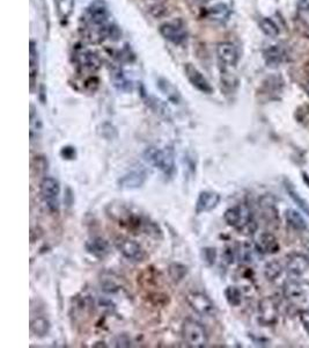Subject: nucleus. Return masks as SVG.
I'll use <instances>...</instances> for the list:
<instances>
[{
	"label": "nucleus",
	"mask_w": 309,
	"mask_h": 348,
	"mask_svg": "<svg viewBox=\"0 0 309 348\" xmlns=\"http://www.w3.org/2000/svg\"><path fill=\"white\" fill-rule=\"evenodd\" d=\"M117 32L111 25L109 13L102 4H93L81 17L80 33L91 43H100Z\"/></svg>",
	"instance_id": "f257e3e1"
},
{
	"label": "nucleus",
	"mask_w": 309,
	"mask_h": 348,
	"mask_svg": "<svg viewBox=\"0 0 309 348\" xmlns=\"http://www.w3.org/2000/svg\"><path fill=\"white\" fill-rule=\"evenodd\" d=\"M223 218L228 225L240 231L241 234L252 235L257 230V224L254 221L253 212L245 204H237L228 208L223 214Z\"/></svg>",
	"instance_id": "f03ea898"
},
{
	"label": "nucleus",
	"mask_w": 309,
	"mask_h": 348,
	"mask_svg": "<svg viewBox=\"0 0 309 348\" xmlns=\"http://www.w3.org/2000/svg\"><path fill=\"white\" fill-rule=\"evenodd\" d=\"M142 157L146 163L162 171L166 176L172 177L175 172V154H174L173 149H159L155 146H151L144 151Z\"/></svg>",
	"instance_id": "7ed1b4c3"
},
{
	"label": "nucleus",
	"mask_w": 309,
	"mask_h": 348,
	"mask_svg": "<svg viewBox=\"0 0 309 348\" xmlns=\"http://www.w3.org/2000/svg\"><path fill=\"white\" fill-rule=\"evenodd\" d=\"M183 340L191 348L205 347L209 342V336L204 325L195 319L187 318L182 324Z\"/></svg>",
	"instance_id": "20e7f679"
},
{
	"label": "nucleus",
	"mask_w": 309,
	"mask_h": 348,
	"mask_svg": "<svg viewBox=\"0 0 309 348\" xmlns=\"http://www.w3.org/2000/svg\"><path fill=\"white\" fill-rule=\"evenodd\" d=\"M188 304L195 312L203 317H213L217 314V306L208 295L200 292H192L187 295Z\"/></svg>",
	"instance_id": "39448f33"
},
{
	"label": "nucleus",
	"mask_w": 309,
	"mask_h": 348,
	"mask_svg": "<svg viewBox=\"0 0 309 348\" xmlns=\"http://www.w3.org/2000/svg\"><path fill=\"white\" fill-rule=\"evenodd\" d=\"M115 246L118 249V252L122 254L128 260L134 262H141L146 259V252L139 244L128 237L119 236L115 239Z\"/></svg>",
	"instance_id": "423d86ee"
},
{
	"label": "nucleus",
	"mask_w": 309,
	"mask_h": 348,
	"mask_svg": "<svg viewBox=\"0 0 309 348\" xmlns=\"http://www.w3.org/2000/svg\"><path fill=\"white\" fill-rule=\"evenodd\" d=\"M160 33L167 41L174 44L184 43L188 38L187 27L180 19L164 22L160 26Z\"/></svg>",
	"instance_id": "0eeeda50"
},
{
	"label": "nucleus",
	"mask_w": 309,
	"mask_h": 348,
	"mask_svg": "<svg viewBox=\"0 0 309 348\" xmlns=\"http://www.w3.org/2000/svg\"><path fill=\"white\" fill-rule=\"evenodd\" d=\"M74 62L81 72L94 73L101 68V60L96 53L85 48L75 49Z\"/></svg>",
	"instance_id": "6e6552de"
},
{
	"label": "nucleus",
	"mask_w": 309,
	"mask_h": 348,
	"mask_svg": "<svg viewBox=\"0 0 309 348\" xmlns=\"http://www.w3.org/2000/svg\"><path fill=\"white\" fill-rule=\"evenodd\" d=\"M279 318V307L272 297H264L258 303V322L264 326H272Z\"/></svg>",
	"instance_id": "1a4fd4ad"
},
{
	"label": "nucleus",
	"mask_w": 309,
	"mask_h": 348,
	"mask_svg": "<svg viewBox=\"0 0 309 348\" xmlns=\"http://www.w3.org/2000/svg\"><path fill=\"white\" fill-rule=\"evenodd\" d=\"M59 194V181L52 177L44 178L41 182V195L52 210H58V196Z\"/></svg>",
	"instance_id": "9d476101"
},
{
	"label": "nucleus",
	"mask_w": 309,
	"mask_h": 348,
	"mask_svg": "<svg viewBox=\"0 0 309 348\" xmlns=\"http://www.w3.org/2000/svg\"><path fill=\"white\" fill-rule=\"evenodd\" d=\"M284 295L290 302L295 304H301L308 301L309 297V285L299 281L291 280L284 285Z\"/></svg>",
	"instance_id": "9b49d317"
},
{
	"label": "nucleus",
	"mask_w": 309,
	"mask_h": 348,
	"mask_svg": "<svg viewBox=\"0 0 309 348\" xmlns=\"http://www.w3.org/2000/svg\"><path fill=\"white\" fill-rule=\"evenodd\" d=\"M220 200H221L220 195L216 193V191L210 190L200 191L198 199L196 201L195 207L196 214L197 215H200V214L212 211L213 209H216L218 207V204L220 203Z\"/></svg>",
	"instance_id": "f8f14e48"
},
{
	"label": "nucleus",
	"mask_w": 309,
	"mask_h": 348,
	"mask_svg": "<svg viewBox=\"0 0 309 348\" xmlns=\"http://www.w3.org/2000/svg\"><path fill=\"white\" fill-rule=\"evenodd\" d=\"M184 71H186L187 78L191 83L192 86L197 88L198 91H200L201 93H205V94H211V93L213 92V88L208 82V79L204 77L203 73H201L198 69L195 68V66L191 64H187Z\"/></svg>",
	"instance_id": "ddd939ff"
},
{
	"label": "nucleus",
	"mask_w": 309,
	"mask_h": 348,
	"mask_svg": "<svg viewBox=\"0 0 309 348\" xmlns=\"http://www.w3.org/2000/svg\"><path fill=\"white\" fill-rule=\"evenodd\" d=\"M309 267V258L303 256L301 253H294L291 254L289 257L287 264H286V268L290 275L294 276V278H299V276L303 275L308 270Z\"/></svg>",
	"instance_id": "4468645a"
},
{
	"label": "nucleus",
	"mask_w": 309,
	"mask_h": 348,
	"mask_svg": "<svg viewBox=\"0 0 309 348\" xmlns=\"http://www.w3.org/2000/svg\"><path fill=\"white\" fill-rule=\"evenodd\" d=\"M146 178L147 173L142 171V169H139V171H131L120 178L118 180V186L119 188L127 190L138 189L145 184Z\"/></svg>",
	"instance_id": "2eb2a0df"
},
{
	"label": "nucleus",
	"mask_w": 309,
	"mask_h": 348,
	"mask_svg": "<svg viewBox=\"0 0 309 348\" xmlns=\"http://www.w3.org/2000/svg\"><path fill=\"white\" fill-rule=\"evenodd\" d=\"M255 247L261 254H275L279 251L280 245L278 240L270 232H264L257 237Z\"/></svg>",
	"instance_id": "dca6fc26"
},
{
	"label": "nucleus",
	"mask_w": 309,
	"mask_h": 348,
	"mask_svg": "<svg viewBox=\"0 0 309 348\" xmlns=\"http://www.w3.org/2000/svg\"><path fill=\"white\" fill-rule=\"evenodd\" d=\"M217 55L220 63L225 66H234L239 60V53L235 46L231 42L219 43L217 47Z\"/></svg>",
	"instance_id": "f3484780"
},
{
	"label": "nucleus",
	"mask_w": 309,
	"mask_h": 348,
	"mask_svg": "<svg viewBox=\"0 0 309 348\" xmlns=\"http://www.w3.org/2000/svg\"><path fill=\"white\" fill-rule=\"evenodd\" d=\"M85 246H86V249L89 254H92L93 257L98 259L106 258L110 252L109 243L101 237L89 239Z\"/></svg>",
	"instance_id": "a211bd4d"
},
{
	"label": "nucleus",
	"mask_w": 309,
	"mask_h": 348,
	"mask_svg": "<svg viewBox=\"0 0 309 348\" xmlns=\"http://www.w3.org/2000/svg\"><path fill=\"white\" fill-rule=\"evenodd\" d=\"M50 323L46 318V317H36V318L31 319L30 330L35 336L38 338H43L48 336L49 331H50Z\"/></svg>",
	"instance_id": "6ab92c4d"
},
{
	"label": "nucleus",
	"mask_w": 309,
	"mask_h": 348,
	"mask_svg": "<svg viewBox=\"0 0 309 348\" xmlns=\"http://www.w3.org/2000/svg\"><path fill=\"white\" fill-rule=\"evenodd\" d=\"M286 220H287L289 224L295 230L301 231L307 227V223L304 221L301 214L294 210V209H289V210L286 211Z\"/></svg>",
	"instance_id": "aec40b11"
},
{
	"label": "nucleus",
	"mask_w": 309,
	"mask_h": 348,
	"mask_svg": "<svg viewBox=\"0 0 309 348\" xmlns=\"http://www.w3.org/2000/svg\"><path fill=\"white\" fill-rule=\"evenodd\" d=\"M168 274L174 282H181L188 274V267L180 264V262H173L168 267Z\"/></svg>",
	"instance_id": "412c9836"
},
{
	"label": "nucleus",
	"mask_w": 309,
	"mask_h": 348,
	"mask_svg": "<svg viewBox=\"0 0 309 348\" xmlns=\"http://www.w3.org/2000/svg\"><path fill=\"white\" fill-rule=\"evenodd\" d=\"M230 8H228L225 4H218V5L213 6L211 10L209 11V16L211 17L213 21L223 22L230 17Z\"/></svg>",
	"instance_id": "4be33fe9"
},
{
	"label": "nucleus",
	"mask_w": 309,
	"mask_h": 348,
	"mask_svg": "<svg viewBox=\"0 0 309 348\" xmlns=\"http://www.w3.org/2000/svg\"><path fill=\"white\" fill-rule=\"evenodd\" d=\"M225 297L228 302V304L232 306H239L242 303V292L240 288L235 287V285H230L225 290Z\"/></svg>",
	"instance_id": "5701e85b"
},
{
	"label": "nucleus",
	"mask_w": 309,
	"mask_h": 348,
	"mask_svg": "<svg viewBox=\"0 0 309 348\" xmlns=\"http://www.w3.org/2000/svg\"><path fill=\"white\" fill-rule=\"evenodd\" d=\"M29 71H30V82H31V90H33L34 84H35V78L37 75V70H38V55H37V50L35 48V43L31 42L30 43V58H29Z\"/></svg>",
	"instance_id": "b1692460"
},
{
	"label": "nucleus",
	"mask_w": 309,
	"mask_h": 348,
	"mask_svg": "<svg viewBox=\"0 0 309 348\" xmlns=\"http://www.w3.org/2000/svg\"><path fill=\"white\" fill-rule=\"evenodd\" d=\"M283 273V267L278 261H271L264 267V275L267 281H275Z\"/></svg>",
	"instance_id": "393cba45"
},
{
	"label": "nucleus",
	"mask_w": 309,
	"mask_h": 348,
	"mask_svg": "<svg viewBox=\"0 0 309 348\" xmlns=\"http://www.w3.org/2000/svg\"><path fill=\"white\" fill-rule=\"evenodd\" d=\"M57 11L61 20H67L73 10L74 0H56Z\"/></svg>",
	"instance_id": "a878e982"
},
{
	"label": "nucleus",
	"mask_w": 309,
	"mask_h": 348,
	"mask_svg": "<svg viewBox=\"0 0 309 348\" xmlns=\"http://www.w3.org/2000/svg\"><path fill=\"white\" fill-rule=\"evenodd\" d=\"M254 249H256L255 245L253 247L249 243H243L242 245H240L239 249H237V257H239L240 261H242L243 264L252 262L254 259Z\"/></svg>",
	"instance_id": "bb28decb"
},
{
	"label": "nucleus",
	"mask_w": 309,
	"mask_h": 348,
	"mask_svg": "<svg viewBox=\"0 0 309 348\" xmlns=\"http://www.w3.org/2000/svg\"><path fill=\"white\" fill-rule=\"evenodd\" d=\"M264 56H265V60L269 64H278L281 62L284 57V51L283 49L279 48L278 46H275V47H271L269 48L264 53Z\"/></svg>",
	"instance_id": "cd10ccee"
},
{
	"label": "nucleus",
	"mask_w": 309,
	"mask_h": 348,
	"mask_svg": "<svg viewBox=\"0 0 309 348\" xmlns=\"http://www.w3.org/2000/svg\"><path fill=\"white\" fill-rule=\"evenodd\" d=\"M259 26H261V29L263 30V33L267 35V36L276 37L277 35L279 34L278 27H277V25L272 20L267 19V17H264V19H262L261 22H259Z\"/></svg>",
	"instance_id": "c85d7f7f"
},
{
	"label": "nucleus",
	"mask_w": 309,
	"mask_h": 348,
	"mask_svg": "<svg viewBox=\"0 0 309 348\" xmlns=\"http://www.w3.org/2000/svg\"><path fill=\"white\" fill-rule=\"evenodd\" d=\"M286 189H287V193L290 194L291 198L293 199L294 202L297 203L298 206L301 208L304 212L307 214V215H309V204L307 203V201L300 196V194L298 193L297 190H295V188L292 185L289 184L287 186H286Z\"/></svg>",
	"instance_id": "c756f323"
},
{
	"label": "nucleus",
	"mask_w": 309,
	"mask_h": 348,
	"mask_svg": "<svg viewBox=\"0 0 309 348\" xmlns=\"http://www.w3.org/2000/svg\"><path fill=\"white\" fill-rule=\"evenodd\" d=\"M101 287L106 293H109V294L118 292V290L120 289L119 283L114 278H111L110 275L101 278Z\"/></svg>",
	"instance_id": "7c9ffc66"
},
{
	"label": "nucleus",
	"mask_w": 309,
	"mask_h": 348,
	"mask_svg": "<svg viewBox=\"0 0 309 348\" xmlns=\"http://www.w3.org/2000/svg\"><path fill=\"white\" fill-rule=\"evenodd\" d=\"M159 85L164 94H167L169 99L173 100L176 104L178 99H180V94H178V92L175 90V87L172 86V85H170L168 82H166V80H163V84H159Z\"/></svg>",
	"instance_id": "2f4dec72"
},
{
	"label": "nucleus",
	"mask_w": 309,
	"mask_h": 348,
	"mask_svg": "<svg viewBox=\"0 0 309 348\" xmlns=\"http://www.w3.org/2000/svg\"><path fill=\"white\" fill-rule=\"evenodd\" d=\"M201 257H203V260L206 262V264L213 265L217 259L216 248H212V247L203 248L201 249Z\"/></svg>",
	"instance_id": "473e14b6"
},
{
	"label": "nucleus",
	"mask_w": 309,
	"mask_h": 348,
	"mask_svg": "<svg viewBox=\"0 0 309 348\" xmlns=\"http://www.w3.org/2000/svg\"><path fill=\"white\" fill-rule=\"evenodd\" d=\"M60 156L63 159H66V160H74L77 158V150L73 146H63L61 150H60Z\"/></svg>",
	"instance_id": "72a5a7b5"
},
{
	"label": "nucleus",
	"mask_w": 309,
	"mask_h": 348,
	"mask_svg": "<svg viewBox=\"0 0 309 348\" xmlns=\"http://www.w3.org/2000/svg\"><path fill=\"white\" fill-rule=\"evenodd\" d=\"M299 317H300V320H301V324L304 328V331L309 334V311L308 310L300 311Z\"/></svg>",
	"instance_id": "f704fd0d"
},
{
	"label": "nucleus",
	"mask_w": 309,
	"mask_h": 348,
	"mask_svg": "<svg viewBox=\"0 0 309 348\" xmlns=\"http://www.w3.org/2000/svg\"><path fill=\"white\" fill-rule=\"evenodd\" d=\"M299 7L301 11H309V0H300Z\"/></svg>",
	"instance_id": "c9c22d12"
},
{
	"label": "nucleus",
	"mask_w": 309,
	"mask_h": 348,
	"mask_svg": "<svg viewBox=\"0 0 309 348\" xmlns=\"http://www.w3.org/2000/svg\"><path fill=\"white\" fill-rule=\"evenodd\" d=\"M154 2H156V3H160V2H163V0H154Z\"/></svg>",
	"instance_id": "e433bc0d"
},
{
	"label": "nucleus",
	"mask_w": 309,
	"mask_h": 348,
	"mask_svg": "<svg viewBox=\"0 0 309 348\" xmlns=\"http://www.w3.org/2000/svg\"><path fill=\"white\" fill-rule=\"evenodd\" d=\"M307 92H308V93H309V84H308V85H307Z\"/></svg>",
	"instance_id": "4c0bfd02"
},
{
	"label": "nucleus",
	"mask_w": 309,
	"mask_h": 348,
	"mask_svg": "<svg viewBox=\"0 0 309 348\" xmlns=\"http://www.w3.org/2000/svg\"><path fill=\"white\" fill-rule=\"evenodd\" d=\"M308 258H309V256H308Z\"/></svg>",
	"instance_id": "58836bf2"
}]
</instances>
